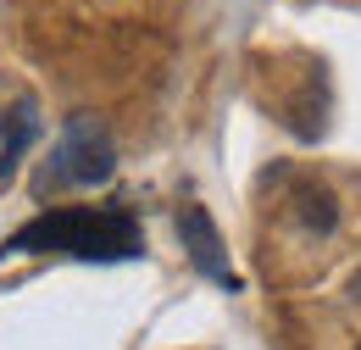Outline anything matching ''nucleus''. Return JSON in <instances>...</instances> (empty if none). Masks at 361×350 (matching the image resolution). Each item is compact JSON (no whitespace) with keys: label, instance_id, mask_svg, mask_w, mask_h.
<instances>
[{"label":"nucleus","instance_id":"obj_2","mask_svg":"<svg viewBox=\"0 0 361 350\" xmlns=\"http://www.w3.org/2000/svg\"><path fill=\"white\" fill-rule=\"evenodd\" d=\"M117 173V139L106 128V117L94 111H73L56 145H50L45 167L34 178V195H56V189H94Z\"/></svg>","mask_w":361,"mask_h":350},{"label":"nucleus","instance_id":"obj_1","mask_svg":"<svg viewBox=\"0 0 361 350\" xmlns=\"http://www.w3.org/2000/svg\"><path fill=\"white\" fill-rule=\"evenodd\" d=\"M0 256H73V262H134L145 228L128 206H50L0 239Z\"/></svg>","mask_w":361,"mask_h":350},{"label":"nucleus","instance_id":"obj_4","mask_svg":"<svg viewBox=\"0 0 361 350\" xmlns=\"http://www.w3.org/2000/svg\"><path fill=\"white\" fill-rule=\"evenodd\" d=\"M39 106H34V95H17L11 100V111L0 117V189L17 178V167H23V156H28V145L39 139Z\"/></svg>","mask_w":361,"mask_h":350},{"label":"nucleus","instance_id":"obj_5","mask_svg":"<svg viewBox=\"0 0 361 350\" xmlns=\"http://www.w3.org/2000/svg\"><path fill=\"white\" fill-rule=\"evenodd\" d=\"M295 206H300V222L317 228V234H334V228H339V200H334V189H322V183H300V189H295Z\"/></svg>","mask_w":361,"mask_h":350},{"label":"nucleus","instance_id":"obj_3","mask_svg":"<svg viewBox=\"0 0 361 350\" xmlns=\"http://www.w3.org/2000/svg\"><path fill=\"white\" fill-rule=\"evenodd\" d=\"M178 239H183V256L195 262L200 278H212V284L228 289V295H239V289H245V278L228 267L223 234H217V222H212V212H206L200 200H183V206H178Z\"/></svg>","mask_w":361,"mask_h":350}]
</instances>
